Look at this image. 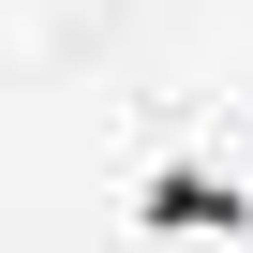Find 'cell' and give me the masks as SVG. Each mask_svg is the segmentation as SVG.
<instances>
[{"label": "cell", "instance_id": "6da1fadb", "mask_svg": "<svg viewBox=\"0 0 253 253\" xmlns=\"http://www.w3.org/2000/svg\"><path fill=\"white\" fill-rule=\"evenodd\" d=\"M223 209H238V194H223L209 164H164V179H149V223H179V238H209Z\"/></svg>", "mask_w": 253, "mask_h": 253}]
</instances>
